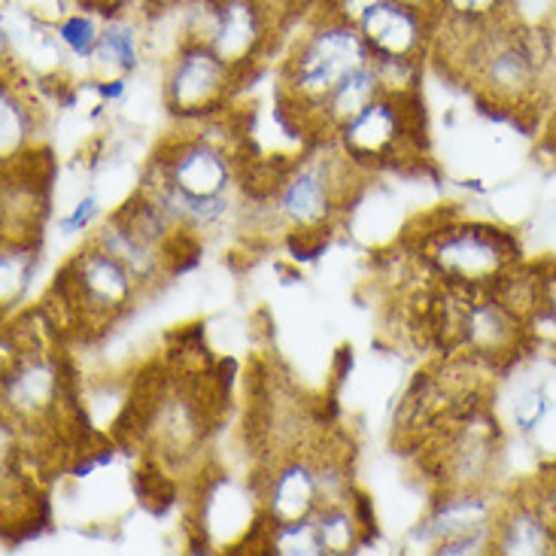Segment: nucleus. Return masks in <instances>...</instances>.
Wrapping results in <instances>:
<instances>
[{
	"instance_id": "4468645a",
	"label": "nucleus",
	"mask_w": 556,
	"mask_h": 556,
	"mask_svg": "<svg viewBox=\"0 0 556 556\" xmlns=\"http://www.w3.org/2000/svg\"><path fill=\"white\" fill-rule=\"evenodd\" d=\"M554 414V399L544 380H523L508 399V422L517 435H535Z\"/></svg>"
},
{
	"instance_id": "dca6fc26",
	"label": "nucleus",
	"mask_w": 556,
	"mask_h": 556,
	"mask_svg": "<svg viewBox=\"0 0 556 556\" xmlns=\"http://www.w3.org/2000/svg\"><path fill=\"white\" fill-rule=\"evenodd\" d=\"M258 542L271 547V554L280 556H323L314 517L295 520V523H280V527H265Z\"/></svg>"
},
{
	"instance_id": "9d476101",
	"label": "nucleus",
	"mask_w": 556,
	"mask_h": 556,
	"mask_svg": "<svg viewBox=\"0 0 556 556\" xmlns=\"http://www.w3.org/2000/svg\"><path fill=\"white\" fill-rule=\"evenodd\" d=\"M441 15L435 10H422L405 0H380L371 13L362 18L359 34L371 59H432Z\"/></svg>"
},
{
	"instance_id": "4be33fe9",
	"label": "nucleus",
	"mask_w": 556,
	"mask_h": 556,
	"mask_svg": "<svg viewBox=\"0 0 556 556\" xmlns=\"http://www.w3.org/2000/svg\"><path fill=\"white\" fill-rule=\"evenodd\" d=\"M323 3V10L331 15H338V18H344L350 25H359L365 15L375 10L380 0H319Z\"/></svg>"
},
{
	"instance_id": "f3484780",
	"label": "nucleus",
	"mask_w": 556,
	"mask_h": 556,
	"mask_svg": "<svg viewBox=\"0 0 556 556\" xmlns=\"http://www.w3.org/2000/svg\"><path fill=\"white\" fill-rule=\"evenodd\" d=\"M40 262V243H3V304L13 307L25 295Z\"/></svg>"
},
{
	"instance_id": "423d86ee",
	"label": "nucleus",
	"mask_w": 556,
	"mask_h": 556,
	"mask_svg": "<svg viewBox=\"0 0 556 556\" xmlns=\"http://www.w3.org/2000/svg\"><path fill=\"white\" fill-rule=\"evenodd\" d=\"M334 143L365 174L417 162L426 152L422 98L420 94L402 98L380 91L359 116H353L334 135Z\"/></svg>"
},
{
	"instance_id": "f03ea898",
	"label": "nucleus",
	"mask_w": 556,
	"mask_h": 556,
	"mask_svg": "<svg viewBox=\"0 0 556 556\" xmlns=\"http://www.w3.org/2000/svg\"><path fill=\"white\" fill-rule=\"evenodd\" d=\"M371 52L356 25L323 13L286 49L277 71V116L304 147H316V113L341 79L368 64Z\"/></svg>"
},
{
	"instance_id": "393cba45",
	"label": "nucleus",
	"mask_w": 556,
	"mask_h": 556,
	"mask_svg": "<svg viewBox=\"0 0 556 556\" xmlns=\"http://www.w3.org/2000/svg\"><path fill=\"white\" fill-rule=\"evenodd\" d=\"M180 3H186V0H137V10L147 15V18H159V15L177 10Z\"/></svg>"
},
{
	"instance_id": "412c9836",
	"label": "nucleus",
	"mask_w": 556,
	"mask_h": 556,
	"mask_svg": "<svg viewBox=\"0 0 556 556\" xmlns=\"http://www.w3.org/2000/svg\"><path fill=\"white\" fill-rule=\"evenodd\" d=\"M101 216V207H98V198L86 195L79 204L74 207V213H67V216H61L59 228L64 235H76V231H86V228L94 223Z\"/></svg>"
},
{
	"instance_id": "b1692460",
	"label": "nucleus",
	"mask_w": 556,
	"mask_h": 556,
	"mask_svg": "<svg viewBox=\"0 0 556 556\" xmlns=\"http://www.w3.org/2000/svg\"><path fill=\"white\" fill-rule=\"evenodd\" d=\"M76 7H86L91 13L110 18V15H119L125 13V10L137 7V0H76Z\"/></svg>"
},
{
	"instance_id": "2eb2a0df",
	"label": "nucleus",
	"mask_w": 556,
	"mask_h": 556,
	"mask_svg": "<svg viewBox=\"0 0 556 556\" xmlns=\"http://www.w3.org/2000/svg\"><path fill=\"white\" fill-rule=\"evenodd\" d=\"M104 15L91 13L86 7H74L71 13L61 18L55 30H59V40L67 49V55L76 61H86L91 64L98 43H101V30H104Z\"/></svg>"
},
{
	"instance_id": "6ab92c4d",
	"label": "nucleus",
	"mask_w": 556,
	"mask_h": 556,
	"mask_svg": "<svg viewBox=\"0 0 556 556\" xmlns=\"http://www.w3.org/2000/svg\"><path fill=\"white\" fill-rule=\"evenodd\" d=\"M529 490H532V496H535V502H539V508H542V514L547 517V523H551L556 532V459L551 463V466L544 468L535 481H532Z\"/></svg>"
},
{
	"instance_id": "5701e85b",
	"label": "nucleus",
	"mask_w": 556,
	"mask_h": 556,
	"mask_svg": "<svg viewBox=\"0 0 556 556\" xmlns=\"http://www.w3.org/2000/svg\"><path fill=\"white\" fill-rule=\"evenodd\" d=\"M544 43H547V94L556 98V13L544 22Z\"/></svg>"
},
{
	"instance_id": "0eeeda50",
	"label": "nucleus",
	"mask_w": 556,
	"mask_h": 556,
	"mask_svg": "<svg viewBox=\"0 0 556 556\" xmlns=\"http://www.w3.org/2000/svg\"><path fill=\"white\" fill-rule=\"evenodd\" d=\"M243 79L211 43L186 40L165 64L162 104L180 125L219 119L235 106Z\"/></svg>"
},
{
	"instance_id": "f257e3e1",
	"label": "nucleus",
	"mask_w": 556,
	"mask_h": 556,
	"mask_svg": "<svg viewBox=\"0 0 556 556\" xmlns=\"http://www.w3.org/2000/svg\"><path fill=\"white\" fill-rule=\"evenodd\" d=\"M152 152L140 189L189 235L219 231L247 201L243 135L228 128L216 137L213 122L186 125Z\"/></svg>"
},
{
	"instance_id": "ddd939ff",
	"label": "nucleus",
	"mask_w": 556,
	"mask_h": 556,
	"mask_svg": "<svg viewBox=\"0 0 556 556\" xmlns=\"http://www.w3.org/2000/svg\"><path fill=\"white\" fill-rule=\"evenodd\" d=\"M0 122H3V147H0L3 162L37 147L43 110L37 106L34 94L25 89V83H18L15 76H10L0 91Z\"/></svg>"
},
{
	"instance_id": "39448f33",
	"label": "nucleus",
	"mask_w": 556,
	"mask_h": 556,
	"mask_svg": "<svg viewBox=\"0 0 556 556\" xmlns=\"http://www.w3.org/2000/svg\"><path fill=\"white\" fill-rule=\"evenodd\" d=\"M417 258L435 283L459 292H493L523 265V250L505 228L447 219L422 235Z\"/></svg>"
},
{
	"instance_id": "20e7f679",
	"label": "nucleus",
	"mask_w": 556,
	"mask_h": 556,
	"mask_svg": "<svg viewBox=\"0 0 556 556\" xmlns=\"http://www.w3.org/2000/svg\"><path fill=\"white\" fill-rule=\"evenodd\" d=\"M140 295L143 289L131 271L89 238L86 247L64 262L46 304L59 307V316L52 319L59 331L98 338L131 314Z\"/></svg>"
},
{
	"instance_id": "7ed1b4c3",
	"label": "nucleus",
	"mask_w": 556,
	"mask_h": 556,
	"mask_svg": "<svg viewBox=\"0 0 556 556\" xmlns=\"http://www.w3.org/2000/svg\"><path fill=\"white\" fill-rule=\"evenodd\" d=\"M362 177L365 170L353 165L334 140H326L286 159L265 201L277 226L295 241H311L344 216Z\"/></svg>"
},
{
	"instance_id": "1a4fd4ad",
	"label": "nucleus",
	"mask_w": 556,
	"mask_h": 556,
	"mask_svg": "<svg viewBox=\"0 0 556 556\" xmlns=\"http://www.w3.org/2000/svg\"><path fill=\"white\" fill-rule=\"evenodd\" d=\"M529 341L532 326L520 314H514L496 292H468L459 316V356L481 362L493 375H502L520 365Z\"/></svg>"
},
{
	"instance_id": "9b49d317",
	"label": "nucleus",
	"mask_w": 556,
	"mask_h": 556,
	"mask_svg": "<svg viewBox=\"0 0 556 556\" xmlns=\"http://www.w3.org/2000/svg\"><path fill=\"white\" fill-rule=\"evenodd\" d=\"M493 554L498 556H551L556 554V532L539 508L532 490L514 498H502L493 535Z\"/></svg>"
},
{
	"instance_id": "a211bd4d",
	"label": "nucleus",
	"mask_w": 556,
	"mask_h": 556,
	"mask_svg": "<svg viewBox=\"0 0 556 556\" xmlns=\"http://www.w3.org/2000/svg\"><path fill=\"white\" fill-rule=\"evenodd\" d=\"M441 22L466 25V28H486L498 18L511 15V0H438Z\"/></svg>"
},
{
	"instance_id": "f8f14e48",
	"label": "nucleus",
	"mask_w": 556,
	"mask_h": 556,
	"mask_svg": "<svg viewBox=\"0 0 556 556\" xmlns=\"http://www.w3.org/2000/svg\"><path fill=\"white\" fill-rule=\"evenodd\" d=\"M150 46V18L137 7L119 15H110L101 30V43L91 59L94 79H119L140 71Z\"/></svg>"
},
{
	"instance_id": "6e6552de",
	"label": "nucleus",
	"mask_w": 556,
	"mask_h": 556,
	"mask_svg": "<svg viewBox=\"0 0 556 556\" xmlns=\"http://www.w3.org/2000/svg\"><path fill=\"white\" fill-rule=\"evenodd\" d=\"M502 498L493 490H447L432 502L410 544L441 556L493 554Z\"/></svg>"
},
{
	"instance_id": "aec40b11",
	"label": "nucleus",
	"mask_w": 556,
	"mask_h": 556,
	"mask_svg": "<svg viewBox=\"0 0 556 556\" xmlns=\"http://www.w3.org/2000/svg\"><path fill=\"white\" fill-rule=\"evenodd\" d=\"M539 271V316H544L556 329V262L535 265ZM535 316V319H539Z\"/></svg>"
},
{
	"instance_id": "a878e982",
	"label": "nucleus",
	"mask_w": 556,
	"mask_h": 556,
	"mask_svg": "<svg viewBox=\"0 0 556 556\" xmlns=\"http://www.w3.org/2000/svg\"><path fill=\"white\" fill-rule=\"evenodd\" d=\"M405 3H414V7H422V10H435L438 13V0H405Z\"/></svg>"
}]
</instances>
